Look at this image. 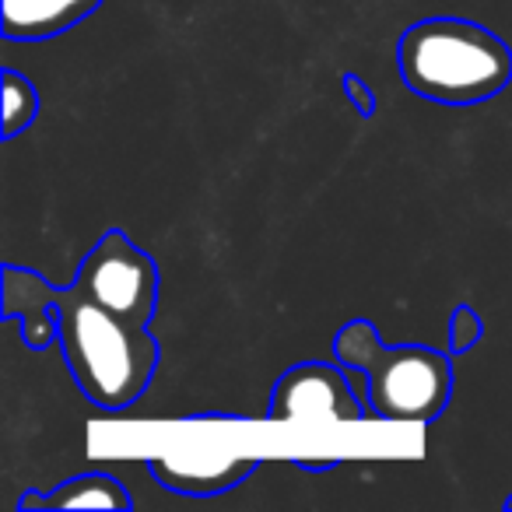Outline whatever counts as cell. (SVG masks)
Segmentation results:
<instances>
[{
    "label": "cell",
    "mask_w": 512,
    "mask_h": 512,
    "mask_svg": "<svg viewBox=\"0 0 512 512\" xmlns=\"http://www.w3.org/2000/svg\"><path fill=\"white\" fill-rule=\"evenodd\" d=\"M60 351L78 390L102 411H127L158 369V341L144 323L102 309L78 288H57Z\"/></svg>",
    "instance_id": "6da1fadb"
},
{
    "label": "cell",
    "mask_w": 512,
    "mask_h": 512,
    "mask_svg": "<svg viewBox=\"0 0 512 512\" xmlns=\"http://www.w3.org/2000/svg\"><path fill=\"white\" fill-rule=\"evenodd\" d=\"M400 78L418 99L481 106L512 85V50L470 18H425L397 43Z\"/></svg>",
    "instance_id": "7a4b0ae2"
},
{
    "label": "cell",
    "mask_w": 512,
    "mask_h": 512,
    "mask_svg": "<svg viewBox=\"0 0 512 512\" xmlns=\"http://www.w3.org/2000/svg\"><path fill=\"white\" fill-rule=\"evenodd\" d=\"M334 355L369 383V407L379 421L432 425L453 397L449 355L421 344H383L369 320H348L334 334Z\"/></svg>",
    "instance_id": "3957f363"
},
{
    "label": "cell",
    "mask_w": 512,
    "mask_h": 512,
    "mask_svg": "<svg viewBox=\"0 0 512 512\" xmlns=\"http://www.w3.org/2000/svg\"><path fill=\"white\" fill-rule=\"evenodd\" d=\"M74 288L102 309L148 327L158 309V267L151 253L127 239L120 228L106 232L74 274Z\"/></svg>",
    "instance_id": "277c9868"
},
{
    "label": "cell",
    "mask_w": 512,
    "mask_h": 512,
    "mask_svg": "<svg viewBox=\"0 0 512 512\" xmlns=\"http://www.w3.org/2000/svg\"><path fill=\"white\" fill-rule=\"evenodd\" d=\"M271 421H362L365 407L348 376L330 362H299L271 390Z\"/></svg>",
    "instance_id": "5b68a950"
},
{
    "label": "cell",
    "mask_w": 512,
    "mask_h": 512,
    "mask_svg": "<svg viewBox=\"0 0 512 512\" xmlns=\"http://www.w3.org/2000/svg\"><path fill=\"white\" fill-rule=\"evenodd\" d=\"M0 316L8 323H18L29 351H46L50 344H60L57 288L43 274L29 271V267L4 264V302H0Z\"/></svg>",
    "instance_id": "8992f818"
},
{
    "label": "cell",
    "mask_w": 512,
    "mask_h": 512,
    "mask_svg": "<svg viewBox=\"0 0 512 512\" xmlns=\"http://www.w3.org/2000/svg\"><path fill=\"white\" fill-rule=\"evenodd\" d=\"M260 467V456H148V470L165 491L190 498H211L232 491Z\"/></svg>",
    "instance_id": "52a82bcc"
},
{
    "label": "cell",
    "mask_w": 512,
    "mask_h": 512,
    "mask_svg": "<svg viewBox=\"0 0 512 512\" xmlns=\"http://www.w3.org/2000/svg\"><path fill=\"white\" fill-rule=\"evenodd\" d=\"M53 509H113L130 512L134 498L109 474H78L53 484L50 491L29 488L18 498V512H53Z\"/></svg>",
    "instance_id": "ba28073f"
},
{
    "label": "cell",
    "mask_w": 512,
    "mask_h": 512,
    "mask_svg": "<svg viewBox=\"0 0 512 512\" xmlns=\"http://www.w3.org/2000/svg\"><path fill=\"white\" fill-rule=\"evenodd\" d=\"M102 0H4V36L11 43H43L64 36L99 11Z\"/></svg>",
    "instance_id": "9c48e42d"
},
{
    "label": "cell",
    "mask_w": 512,
    "mask_h": 512,
    "mask_svg": "<svg viewBox=\"0 0 512 512\" xmlns=\"http://www.w3.org/2000/svg\"><path fill=\"white\" fill-rule=\"evenodd\" d=\"M39 116V88L32 78L18 74L15 67H4V141H15L22 130H29Z\"/></svg>",
    "instance_id": "30bf717a"
},
{
    "label": "cell",
    "mask_w": 512,
    "mask_h": 512,
    "mask_svg": "<svg viewBox=\"0 0 512 512\" xmlns=\"http://www.w3.org/2000/svg\"><path fill=\"white\" fill-rule=\"evenodd\" d=\"M484 337V320L470 302H460L449 316V355H467Z\"/></svg>",
    "instance_id": "8fae6325"
},
{
    "label": "cell",
    "mask_w": 512,
    "mask_h": 512,
    "mask_svg": "<svg viewBox=\"0 0 512 512\" xmlns=\"http://www.w3.org/2000/svg\"><path fill=\"white\" fill-rule=\"evenodd\" d=\"M341 88H344V95L351 99V106H355V113L362 116V120H372V116H376V92H372V85L362 78V74L348 71L341 78Z\"/></svg>",
    "instance_id": "7c38bea8"
},
{
    "label": "cell",
    "mask_w": 512,
    "mask_h": 512,
    "mask_svg": "<svg viewBox=\"0 0 512 512\" xmlns=\"http://www.w3.org/2000/svg\"><path fill=\"white\" fill-rule=\"evenodd\" d=\"M295 467L306 470V474H327V470H337L341 467V456H330V460H302V456H295Z\"/></svg>",
    "instance_id": "4fadbf2b"
},
{
    "label": "cell",
    "mask_w": 512,
    "mask_h": 512,
    "mask_svg": "<svg viewBox=\"0 0 512 512\" xmlns=\"http://www.w3.org/2000/svg\"><path fill=\"white\" fill-rule=\"evenodd\" d=\"M193 421H239V414H221V411H211V414H193Z\"/></svg>",
    "instance_id": "5bb4252c"
},
{
    "label": "cell",
    "mask_w": 512,
    "mask_h": 512,
    "mask_svg": "<svg viewBox=\"0 0 512 512\" xmlns=\"http://www.w3.org/2000/svg\"><path fill=\"white\" fill-rule=\"evenodd\" d=\"M505 509H512V495H509V498H505Z\"/></svg>",
    "instance_id": "9a60e30c"
}]
</instances>
